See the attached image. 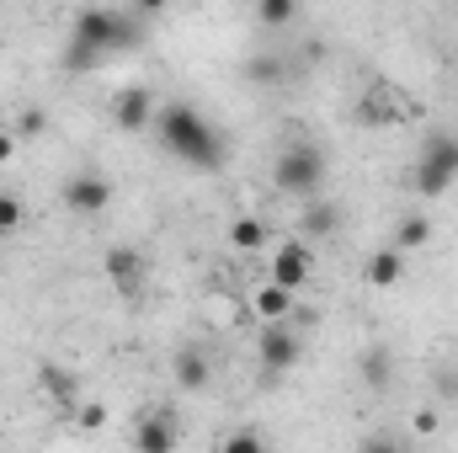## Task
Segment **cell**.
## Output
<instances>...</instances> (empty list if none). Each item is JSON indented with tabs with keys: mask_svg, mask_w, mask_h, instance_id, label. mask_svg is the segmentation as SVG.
I'll list each match as a JSON object with an SVG mask.
<instances>
[{
	"mask_svg": "<svg viewBox=\"0 0 458 453\" xmlns=\"http://www.w3.org/2000/svg\"><path fill=\"white\" fill-rule=\"evenodd\" d=\"M155 128H160V139H165V150H171L176 160H187L192 171H219V160H225V139H219V128L198 113V107L171 102V107L155 113Z\"/></svg>",
	"mask_w": 458,
	"mask_h": 453,
	"instance_id": "1",
	"label": "cell"
},
{
	"mask_svg": "<svg viewBox=\"0 0 458 453\" xmlns=\"http://www.w3.org/2000/svg\"><path fill=\"white\" fill-rule=\"evenodd\" d=\"M70 32L86 38V43L102 48V54H117V48H133V43H139V21L123 16V11H107V5H86Z\"/></svg>",
	"mask_w": 458,
	"mask_h": 453,
	"instance_id": "2",
	"label": "cell"
},
{
	"mask_svg": "<svg viewBox=\"0 0 458 453\" xmlns=\"http://www.w3.org/2000/svg\"><path fill=\"white\" fill-rule=\"evenodd\" d=\"M272 182H277L283 192L315 198V192H320V182H326V155H320L315 144H293V150H283V155H277Z\"/></svg>",
	"mask_w": 458,
	"mask_h": 453,
	"instance_id": "3",
	"label": "cell"
},
{
	"mask_svg": "<svg viewBox=\"0 0 458 453\" xmlns=\"http://www.w3.org/2000/svg\"><path fill=\"white\" fill-rule=\"evenodd\" d=\"M454 182H458V139L437 133V139H427V150L416 155V192H421V198H443Z\"/></svg>",
	"mask_w": 458,
	"mask_h": 453,
	"instance_id": "4",
	"label": "cell"
},
{
	"mask_svg": "<svg viewBox=\"0 0 458 453\" xmlns=\"http://www.w3.org/2000/svg\"><path fill=\"white\" fill-rule=\"evenodd\" d=\"M272 283H283V288H304L310 278H315V251L304 245V240H283L277 251H272V272H267Z\"/></svg>",
	"mask_w": 458,
	"mask_h": 453,
	"instance_id": "5",
	"label": "cell"
},
{
	"mask_svg": "<svg viewBox=\"0 0 458 453\" xmlns=\"http://www.w3.org/2000/svg\"><path fill=\"white\" fill-rule=\"evenodd\" d=\"M107 203H113V182L102 171H81V176L64 182V209L70 214H102Z\"/></svg>",
	"mask_w": 458,
	"mask_h": 453,
	"instance_id": "6",
	"label": "cell"
},
{
	"mask_svg": "<svg viewBox=\"0 0 458 453\" xmlns=\"http://www.w3.org/2000/svg\"><path fill=\"white\" fill-rule=\"evenodd\" d=\"M160 113V102H155V91L149 86H123L113 97V123L123 133H139V128H149Z\"/></svg>",
	"mask_w": 458,
	"mask_h": 453,
	"instance_id": "7",
	"label": "cell"
},
{
	"mask_svg": "<svg viewBox=\"0 0 458 453\" xmlns=\"http://www.w3.org/2000/svg\"><path fill=\"white\" fill-rule=\"evenodd\" d=\"M256 352H261V368H267V373H288V368L299 363V337L288 331V321H272V326H261Z\"/></svg>",
	"mask_w": 458,
	"mask_h": 453,
	"instance_id": "8",
	"label": "cell"
},
{
	"mask_svg": "<svg viewBox=\"0 0 458 453\" xmlns=\"http://www.w3.org/2000/svg\"><path fill=\"white\" fill-rule=\"evenodd\" d=\"M250 315L261 321V326H272V321H288L293 315V288H283V283H261L256 294H250Z\"/></svg>",
	"mask_w": 458,
	"mask_h": 453,
	"instance_id": "9",
	"label": "cell"
},
{
	"mask_svg": "<svg viewBox=\"0 0 458 453\" xmlns=\"http://www.w3.org/2000/svg\"><path fill=\"white\" fill-rule=\"evenodd\" d=\"M368 283H373V288H400V283H405V251H400V245L373 251V256H368Z\"/></svg>",
	"mask_w": 458,
	"mask_h": 453,
	"instance_id": "10",
	"label": "cell"
},
{
	"mask_svg": "<svg viewBox=\"0 0 458 453\" xmlns=\"http://www.w3.org/2000/svg\"><path fill=\"white\" fill-rule=\"evenodd\" d=\"M102 267H107V278H113L123 294L144 283V256H139V251H128V245H113V251L102 256Z\"/></svg>",
	"mask_w": 458,
	"mask_h": 453,
	"instance_id": "11",
	"label": "cell"
},
{
	"mask_svg": "<svg viewBox=\"0 0 458 453\" xmlns=\"http://www.w3.org/2000/svg\"><path fill=\"white\" fill-rule=\"evenodd\" d=\"M38 384H43L48 400H59V411H75V406H81V400H75V373H70V368L43 363V368H38Z\"/></svg>",
	"mask_w": 458,
	"mask_h": 453,
	"instance_id": "12",
	"label": "cell"
},
{
	"mask_svg": "<svg viewBox=\"0 0 458 453\" xmlns=\"http://www.w3.org/2000/svg\"><path fill=\"white\" fill-rule=\"evenodd\" d=\"M357 373H362L368 389H389V379H394V352H389V346H368V352L357 357Z\"/></svg>",
	"mask_w": 458,
	"mask_h": 453,
	"instance_id": "13",
	"label": "cell"
},
{
	"mask_svg": "<svg viewBox=\"0 0 458 453\" xmlns=\"http://www.w3.org/2000/svg\"><path fill=\"white\" fill-rule=\"evenodd\" d=\"M133 443L144 453H165V449H176V427H171L165 416H144V422L133 427Z\"/></svg>",
	"mask_w": 458,
	"mask_h": 453,
	"instance_id": "14",
	"label": "cell"
},
{
	"mask_svg": "<svg viewBox=\"0 0 458 453\" xmlns=\"http://www.w3.org/2000/svg\"><path fill=\"white\" fill-rule=\"evenodd\" d=\"M342 229V209L331 203V198H315L310 209H304V235H315V240H331Z\"/></svg>",
	"mask_w": 458,
	"mask_h": 453,
	"instance_id": "15",
	"label": "cell"
},
{
	"mask_svg": "<svg viewBox=\"0 0 458 453\" xmlns=\"http://www.w3.org/2000/svg\"><path fill=\"white\" fill-rule=\"evenodd\" d=\"M267 240H272L267 219H256V214H240V219H229V245H234V251H261Z\"/></svg>",
	"mask_w": 458,
	"mask_h": 453,
	"instance_id": "16",
	"label": "cell"
},
{
	"mask_svg": "<svg viewBox=\"0 0 458 453\" xmlns=\"http://www.w3.org/2000/svg\"><path fill=\"white\" fill-rule=\"evenodd\" d=\"M176 384H182V389H203V384H208V357H203L198 346H182V352H176Z\"/></svg>",
	"mask_w": 458,
	"mask_h": 453,
	"instance_id": "17",
	"label": "cell"
},
{
	"mask_svg": "<svg viewBox=\"0 0 458 453\" xmlns=\"http://www.w3.org/2000/svg\"><path fill=\"white\" fill-rule=\"evenodd\" d=\"M427 240H432V219H427V214H405V219L394 225V240H389V245H400V251H421Z\"/></svg>",
	"mask_w": 458,
	"mask_h": 453,
	"instance_id": "18",
	"label": "cell"
},
{
	"mask_svg": "<svg viewBox=\"0 0 458 453\" xmlns=\"http://www.w3.org/2000/svg\"><path fill=\"white\" fill-rule=\"evenodd\" d=\"M97 64H102V48H91L86 38H75V32H70V48H64V70H70V75H91Z\"/></svg>",
	"mask_w": 458,
	"mask_h": 453,
	"instance_id": "19",
	"label": "cell"
},
{
	"mask_svg": "<svg viewBox=\"0 0 458 453\" xmlns=\"http://www.w3.org/2000/svg\"><path fill=\"white\" fill-rule=\"evenodd\" d=\"M256 11H261L267 27H288L299 16V0H256Z\"/></svg>",
	"mask_w": 458,
	"mask_h": 453,
	"instance_id": "20",
	"label": "cell"
},
{
	"mask_svg": "<svg viewBox=\"0 0 458 453\" xmlns=\"http://www.w3.org/2000/svg\"><path fill=\"white\" fill-rule=\"evenodd\" d=\"M21 219H27V203L16 192H0V235H16Z\"/></svg>",
	"mask_w": 458,
	"mask_h": 453,
	"instance_id": "21",
	"label": "cell"
},
{
	"mask_svg": "<svg viewBox=\"0 0 458 453\" xmlns=\"http://www.w3.org/2000/svg\"><path fill=\"white\" fill-rule=\"evenodd\" d=\"M203 310H208V321H214V326H229V321L240 315V304H234V299H225V294H214Z\"/></svg>",
	"mask_w": 458,
	"mask_h": 453,
	"instance_id": "22",
	"label": "cell"
},
{
	"mask_svg": "<svg viewBox=\"0 0 458 453\" xmlns=\"http://www.w3.org/2000/svg\"><path fill=\"white\" fill-rule=\"evenodd\" d=\"M43 128H48V113H43V107H27L21 123H16V139H32V133H43Z\"/></svg>",
	"mask_w": 458,
	"mask_h": 453,
	"instance_id": "23",
	"label": "cell"
},
{
	"mask_svg": "<svg viewBox=\"0 0 458 453\" xmlns=\"http://www.w3.org/2000/svg\"><path fill=\"white\" fill-rule=\"evenodd\" d=\"M245 70H250V81H277V75H283V64H277V59H267V54H256Z\"/></svg>",
	"mask_w": 458,
	"mask_h": 453,
	"instance_id": "24",
	"label": "cell"
},
{
	"mask_svg": "<svg viewBox=\"0 0 458 453\" xmlns=\"http://www.w3.org/2000/svg\"><path fill=\"white\" fill-rule=\"evenodd\" d=\"M75 411H81V427H86V432L107 427V406H75Z\"/></svg>",
	"mask_w": 458,
	"mask_h": 453,
	"instance_id": "25",
	"label": "cell"
},
{
	"mask_svg": "<svg viewBox=\"0 0 458 453\" xmlns=\"http://www.w3.org/2000/svg\"><path fill=\"white\" fill-rule=\"evenodd\" d=\"M411 427H416V432H421V438H432V432H437V427H443V416H437V411H432V406H427V411H416V416H411Z\"/></svg>",
	"mask_w": 458,
	"mask_h": 453,
	"instance_id": "26",
	"label": "cell"
},
{
	"mask_svg": "<svg viewBox=\"0 0 458 453\" xmlns=\"http://www.w3.org/2000/svg\"><path fill=\"white\" fill-rule=\"evenodd\" d=\"M225 449L229 453H256L261 449V438H256V432H234V438H225Z\"/></svg>",
	"mask_w": 458,
	"mask_h": 453,
	"instance_id": "27",
	"label": "cell"
},
{
	"mask_svg": "<svg viewBox=\"0 0 458 453\" xmlns=\"http://www.w3.org/2000/svg\"><path fill=\"white\" fill-rule=\"evenodd\" d=\"M11 155H16V133H5V128H0V166H5Z\"/></svg>",
	"mask_w": 458,
	"mask_h": 453,
	"instance_id": "28",
	"label": "cell"
},
{
	"mask_svg": "<svg viewBox=\"0 0 458 453\" xmlns=\"http://www.w3.org/2000/svg\"><path fill=\"white\" fill-rule=\"evenodd\" d=\"M165 5H171V0H133V11H144V16H149V11H165Z\"/></svg>",
	"mask_w": 458,
	"mask_h": 453,
	"instance_id": "29",
	"label": "cell"
}]
</instances>
